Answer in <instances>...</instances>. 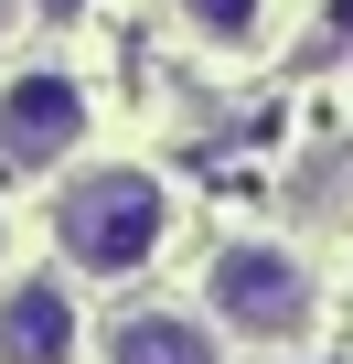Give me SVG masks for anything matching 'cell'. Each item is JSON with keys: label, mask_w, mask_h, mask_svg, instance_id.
I'll return each instance as SVG.
<instances>
[{"label": "cell", "mask_w": 353, "mask_h": 364, "mask_svg": "<svg viewBox=\"0 0 353 364\" xmlns=\"http://www.w3.org/2000/svg\"><path fill=\"white\" fill-rule=\"evenodd\" d=\"M183 11V33H204L214 54H246V43H268V0H171Z\"/></svg>", "instance_id": "obj_6"}, {"label": "cell", "mask_w": 353, "mask_h": 364, "mask_svg": "<svg viewBox=\"0 0 353 364\" xmlns=\"http://www.w3.org/2000/svg\"><path fill=\"white\" fill-rule=\"evenodd\" d=\"M171 236V182L161 171H86L54 204V247L65 279H139Z\"/></svg>", "instance_id": "obj_1"}, {"label": "cell", "mask_w": 353, "mask_h": 364, "mask_svg": "<svg viewBox=\"0 0 353 364\" xmlns=\"http://www.w3.org/2000/svg\"><path fill=\"white\" fill-rule=\"evenodd\" d=\"M310 268H300V247H278V236H236V247H214V268H204V311L236 332V343H300L310 332Z\"/></svg>", "instance_id": "obj_2"}, {"label": "cell", "mask_w": 353, "mask_h": 364, "mask_svg": "<svg viewBox=\"0 0 353 364\" xmlns=\"http://www.w3.org/2000/svg\"><path fill=\"white\" fill-rule=\"evenodd\" d=\"M86 139V86L65 65H22L0 86V171H54Z\"/></svg>", "instance_id": "obj_3"}, {"label": "cell", "mask_w": 353, "mask_h": 364, "mask_svg": "<svg viewBox=\"0 0 353 364\" xmlns=\"http://www.w3.org/2000/svg\"><path fill=\"white\" fill-rule=\"evenodd\" d=\"M43 11H75V0H43Z\"/></svg>", "instance_id": "obj_8"}, {"label": "cell", "mask_w": 353, "mask_h": 364, "mask_svg": "<svg viewBox=\"0 0 353 364\" xmlns=\"http://www.w3.org/2000/svg\"><path fill=\"white\" fill-rule=\"evenodd\" d=\"M11 22H22V0H0V43H11Z\"/></svg>", "instance_id": "obj_7"}, {"label": "cell", "mask_w": 353, "mask_h": 364, "mask_svg": "<svg viewBox=\"0 0 353 364\" xmlns=\"http://www.w3.org/2000/svg\"><path fill=\"white\" fill-rule=\"evenodd\" d=\"M107 364H214V332L183 311H129L107 332Z\"/></svg>", "instance_id": "obj_5"}, {"label": "cell", "mask_w": 353, "mask_h": 364, "mask_svg": "<svg viewBox=\"0 0 353 364\" xmlns=\"http://www.w3.org/2000/svg\"><path fill=\"white\" fill-rule=\"evenodd\" d=\"M75 289H65V268H33V279H11L0 289V364H75Z\"/></svg>", "instance_id": "obj_4"}]
</instances>
